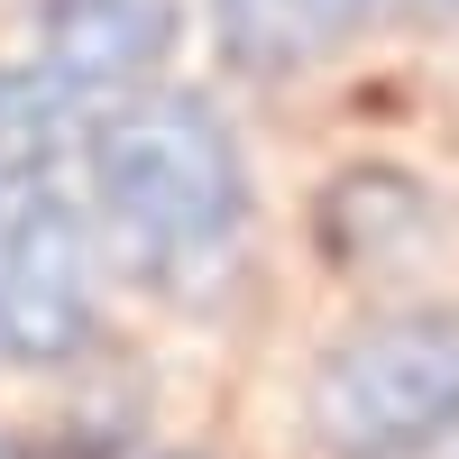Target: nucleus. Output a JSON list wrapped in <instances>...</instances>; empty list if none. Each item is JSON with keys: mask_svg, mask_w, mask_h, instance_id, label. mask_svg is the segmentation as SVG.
Masks as SVG:
<instances>
[{"mask_svg": "<svg viewBox=\"0 0 459 459\" xmlns=\"http://www.w3.org/2000/svg\"><path fill=\"white\" fill-rule=\"evenodd\" d=\"M359 10L368 0H212V28L239 74H303L359 28Z\"/></svg>", "mask_w": 459, "mask_h": 459, "instance_id": "5", "label": "nucleus"}, {"mask_svg": "<svg viewBox=\"0 0 459 459\" xmlns=\"http://www.w3.org/2000/svg\"><path fill=\"white\" fill-rule=\"evenodd\" d=\"M92 340V221L56 175H28L0 212V350L65 368Z\"/></svg>", "mask_w": 459, "mask_h": 459, "instance_id": "3", "label": "nucleus"}, {"mask_svg": "<svg viewBox=\"0 0 459 459\" xmlns=\"http://www.w3.org/2000/svg\"><path fill=\"white\" fill-rule=\"evenodd\" d=\"M423 230H432V194L413 175H395V166H359V175H340L322 194V248L350 257V266L395 257V248L423 239Z\"/></svg>", "mask_w": 459, "mask_h": 459, "instance_id": "6", "label": "nucleus"}, {"mask_svg": "<svg viewBox=\"0 0 459 459\" xmlns=\"http://www.w3.org/2000/svg\"><path fill=\"white\" fill-rule=\"evenodd\" d=\"M413 10H459V0H413Z\"/></svg>", "mask_w": 459, "mask_h": 459, "instance_id": "8", "label": "nucleus"}, {"mask_svg": "<svg viewBox=\"0 0 459 459\" xmlns=\"http://www.w3.org/2000/svg\"><path fill=\"white\" fill-rule=\"evenodd\" d=\"M83 166H92V203L101 230L120 248L129 276L157 294L203 285L212 266L239 248L248 230V175H239V138L203 92H129L83 129Z\"/></svg>", "mask_w": 459, "mask_h": 459, "instance_id": "1", "label": "nucleus"}, {"mask_svg": "<svg viewBox=\"0 0 459 459\" xmlns=\"http://www.w3.org/2000/svg\"><path fill=\"white\" fill-rule=\"evenodd\" d=\"M450 432H459V303H404L322 350L313 441L331 459H423Z\"/></svg>", "mask_w": 459, "mask_h": 459, "instance_id": "2", "label": "nucleus"}, {"mask_svg": "<svg viewBox=\"0 0 459 459\" xmlns=\"http://www.w3.org/2000/svg\"><path fill=\"white\" fill-rule=\"evenodd\" d=\"M166 28H175L166 0H47V74L83 110H110V101L147 92Z\"/></svg>", "mask_w": 459, "mask_h": 459, "instance_id": "4", "label": "nucleus"}, {"mask_svg": "<svg viewBox=\"0 0 459 459\" xmlns=\"http://www.w3.org/2000/svg\"><path fill=\"white\" fill-rule=\"evenodd\" d=\"M92 110L74 101L47 65H0V175H47Z\"/></svg>", "mask_w": 459, "mask_h": 459, "instance_id": "7", "label": "nucleus"}]
</instances>
